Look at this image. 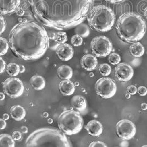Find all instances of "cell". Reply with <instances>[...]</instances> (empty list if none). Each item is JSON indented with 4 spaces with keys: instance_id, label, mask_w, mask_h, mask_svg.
Segmentation results:
<instances>
[{
    "instance_id": "6da1fadb",
    "label": "cell",
    "mask_w": 147,
    "mask_h": 147,
    "mask_svg": "<svg viewBox=\"0 0 147 147\" xmlns=\"http://www.w3.org/2000/svg\"><path fill=\"white\" fill-rule=\"evenodd\" d=\"M94 0H28L37 21L55 30L72 28L88 17Z\"/></svg>"
},
{
    "instance_id": "7a4b0ae2",
    "label": "cell",
    "mask_w": 147,
    "mask_h": 147,
    "mask_svg": "<svg viewBox=\"0 0 147 147\" xmlns=\"http://www.w3.org/2000/svg\"><path fill=\"white\" fill-rule=\"evenodd\" d=\"M9 45L17 57L24 60L41 58L49 46V38L44 27L36 22L23 21L11 30Z\"/></svg>"
},
{
    "instance_id": "3957f363",
    "label": "cell",
    "mask_w": 147,
    "mask_h": 147,
    "mask_svg": "<svg viewBox=\"0 0 147 147\" xmlns=\"http://www.w3.org/2000/svg\"><path fill=\"white\" fill-rule=\"evenodd\" d=\"M116 30L118 36L122 40L127 43H135L143 38L147 26L140 15L128 12L118 18Z\"/></svg>"
},
{
    "instance_id": "277c9868",
    "label": "cell",
    "mask_w": 147,
    "mask_h": 147,
    "mask_svg": "<svg viewBox=\"0 0 147 147\" xmlns=\"http://www.w3.org/2000/svg\"><path fill=\"white\" fill-rule=\"evenodd\" d=\"M26 147H71L64 134L55 128H42L30 134L25 143Z\"/></svg>"
},
{
    "instance_id": "5b68a950",
    "label": "cell",
    "mask_w": 147,
    "mask_h": 147,
    "mask_svg": "<svg viewBox=\"0 0 147 147\" xmlns=\"http://www.w3.org/2000/svg\"><path fill=\"white\" fill-rule=\"evenodd\" d=\"M90 27L96 31L105 33L111 30L115 22L113 11L104 5H97L92 8L88 15Z\"/></svg>"
},
{
    "instance_id": "8992f818",
    "label": "cell",
    "mask_w": 147,
    "mask_h": 147,
    "mask_svg": "<svg viewBox=\"0 0 147 147\" xmlns=\"http://www.w3.org/2000/svg\"><path fill=\"white\" fill-rule=\"evenodd\" d=\"M59 129L66 135H73L81 131L84 121L79 112L69 110L64 111L58 119Z\"/></svg>"
},
{
    "instance_id": "52a82bcc",
    "label": "cell",
    "mask_w": 147,
    "mask_h": 147,
    "mask_svg": "<svg viewBox=\"0 0 147 147\" xmlns=\"http://www.w3.org/2000/svg\"><path fill=\"white\" fill-rule=\"evenodd\" d=\"M92 53L97 57H105L112 51V44L110 39L105 36L94 38L91 43Z\"/></svg>"
},
{
    "instance_id": "ba28073f",
    "label": "cell",
    "mask_w": 147,
    "mask_h": 147,
    "mask_svg": "<svg viewBox=\"0 0 147 147\" xmlns=\"http://www.w3.org/2000/svg\"><path fill=\"white\" fill-rule=\"evenodd\" d=\"M95 90L98 95L107 99L115 95L117 91V85L111 78H102L96 82Z\"/></svg>"
},
{
    "instance_id": "9c48e42d",
    "label": "cell",
    "mask_w": 147,
    "mask_h": 147,
    "mask_svg": "<svg viewBox=\"0 0 147 147\" xmlns=\"http://www.w3.org/2000/svg\"><path fill=\"white\" fill-rule=\"evenodd\" d=\"M5 93L11 98H18L24 92V85L22 81L17 78H9L2 84Z\"/></svg>"
},
{
    "instance_id": "30bf717a",
    "label": "cell",
    "mask_w": 147,
    "mask_h": 147,
    "mask_svg": "<svg viewBox=\"0 0 147 147\" xmlns=\"http://www.w3.org/2000/svg\"><path fill=\"white\" fill-rule=\"evenodd\" d=\"M116 132L118 136L124 140L133 138L136 133V128L132 121L128 119L119 121L116 125Z\"/></svg>"
},
{
    "instance_id": "8fae6325",
    "label": "cell",
    "mask_w": 147,
    "mask_h": 147,
    "mask_svg": "<svg viewBox=\"0 0 147 147\" xmlns=\"http://www.w3.org/2000/svg\"><path fill=\"white\" fill-rule=\"evenodd\" d=\"M115 74L119 81H129L133 78L134 71L132 67L126 63L118 64L115 69Z\"/></svg>"
},
{
    "instance_id": "7c38bea8",
    "label": "cell",
    "mask_w": 147,
    "mask_h": 147,
    "mask_svg": "<svg viewBox=\"0 0 147 147\" xmlns=\"http://www.w3.org/2000/svg\"><path fill=\"white\" fill-rule=\"evenodd\" d=\"M21 0H0V15H11L17 9Z\"/></svg>"
},
{
    "instance_id": "4fadbf2b",
    "label": "cell",
    "mask_w": 147,
    "mask_h": 147,
    "mask_svg": "<svg viewBox=\"0 0 147 147\" xmlns=\"http://www.w3.org/2000/svg\"><path fill=\"white\" fill-rule=\"evenodd\" d=\"M73 48L67 43L59 44L56 48V53L59 59L62 61H69L74 55Z\"/></svg>"
},
{
    "instance_id": "5bb4252c",
    "label": "cell",
    "mask_w": 147,
    "mask_h": 147,
    "mask_svg": "<svg viewBox=\"0 0 147 147\" xmlns=\"http://www.w3.org/2000/svg\"><path fill=\"white\" fill-rule=\"evenodd\" d=\"M81 66L87 71L94 70L97 65V59L92 54L84 55L80 61Z\"/></svg>"
},
{
    "instance_id": "9a60e30c",
    "label": "cell",
    "mask_w": 147,
    "mask_h": 147,
    "mask_svg": "<svg viewBox=\"0 0 147 147\" xmlns=\"http://www.w3.org/2000/svg\"><path fill=\"white\" fill-rule=\"evenodd\" d=\"M85 128L88 134L92 136L98 137L103 132V126L97 120H92L88 122Z\"/></svg>"
},
{
    "instance_id": "2e32d148",
    "label": "cell",
    "mask_w": 147,
    "mask_h": 147,
    "mask_svg": "<svg viewBox=\"0 0 147 147\" xmlns=\"http://www.w3.org/2000/svg\"><path fill=\"white\" fill-rule=\"evenodd\" d=\"M59 89L63 95L68 96L72 95L75 91V86L72 82L69 80H64L59 84Z\"/></svg>"
},
{
    "instance_id": "e0dca14e",
    "label": "cell",
    "mask_w": 147,
    "mask_h": 147,
    "mask_svg": "<svg viewBox=\"0 0 147 147\" xmlns=\"http://www.w3.org/2000/svg\"><path fill=\"white\" fill-rule=\"evenodd\" d=\"M71 104L75 109L80 112H83L87 108L86 100L82 96H74L71 100Z\"/></svg>"
},
{
    "instance_id": "ac0fdd59",
    "label": "cell",
    "mask_w": 147,
    "mask_h": 147,
    "mask_svg": "<svg viewBox=\"0 0 147 147\" xmlns=\"http://www.w3.org/2000/svg\"><path fill=\"white\" fill-rule=\"evenodd\" d=\"M10 114L12 118L15 121H20L26 117V112L21 106L15 105L11 108Z\"/></svg>"
},
{
    "instance_id": "d6986e66",
    "label": "cell",
    "mask_w": 147,
    "mask_h": 147,
    "mask_svg": "<svg viewBox=\"0 0 147 147\" xmlns=\"http://www.w3.org/2000/svg\"><path fill=\"white\" fill-rule=\"evenodd\" d=\"M57 74L60 79L62 80H70L73 75V71L70 66L63 65L58 67Z\"/></svg>"
},
{
    "instance_id": "ffe728a7",
    "label": "cell",
    "mask_w": 147,
    "mask_h": 147,
    "mask_svg": "<svg viewBox=\"0 0 147 147\" xmlns=\"http://www.w3.org/2000/svg\"><path fill=\"white\" fill-rule=\"evenodd\" d=\"M30 83L32 88L37 91L43 90L45 86V80L40 75H34L30 80Z\"/></svg>"
},
{
    "instance_id": "44dd1931",
    "label": "cell",
    "mask_w": 147,
    "mask_h": 147,
    "mask_svg": "<svg viewBox=\"0 0 147 147\" xmlns=\"http://www.w3.org/2000/svg\"><path fill=\"white\" fill-rule=\"evenodd\" d=\"M129 51L133 57L136 58H140L143 56L145 51L143 45L137 42L131 44L129 47Z\"/></svg>"
},
{
    "instance_id": "7402d4cb",
    "label": "cell",
    "mask_w": 147,
    "mask_h": 147,
    "mask_svg": "<svg viewBox=\"0 0 147 147\" xmlns=\"http://www.w3.org/2000/svg\"><path fill=\"white\" fill-rule=\"evenodd\" d=\"M15 147V140L7 134H0V147Z\"/></svg>"
},
{
    "instance_id": "603a6c76",
    "label": "cell",
    "mask_w": 147,
    "mask_h": 147,
    "mask_svg": "<svg viewBox=\"0 0 147 147\" xmlns=\"http://www.w3.org/2000/svg\"><path fill=\"white\" fill-rule=\"evenodd\" d=\"M75 33L82 38H86L90 34V29L87 24L80 23L76 26L75 29Z\"/></svg>"
},
{
    "instance_id": "cb8c5ba5",
    "label": "cell",
    "mask_w": 147,
    "mask_h": 147,
    "mask_svg": "<svg viewBox=\"0 0 147 147\" xmlns=\"http://www.w3.org/2000/svg\"><path fill=\"white\" fill-rule=\"evenodd\" d=\"M6 71L11 76H17L20 73V65L15 63H11L6 66Z\"/></svg>"
},
{
    "instance_id": "d4e9b609",
    "label": "cell",
    "mask_w": 147,
    "mask_h": 147,
    "mask_svg": "<svg viewBox=\"0 0 147 147\" xmlns=\"http://www.w3.org/2000/svg\"><path fill=\"white\" fill-rule=\"evenodd\" d=\"M54 39L58 44H63L67 41V37L65 32H58L54 34Z\"/></svg>"
},
{
    "instance_id": "484cf974",
    "label": "cell",
    "mask_w": 147,
    "mask_h": 147,
    "mask_svg": "<svg viewBox=\"0 0 147 147\" xmlns=\"http://www.w3.org/2000/svg\"><path fill=\"white\" fill-rule=\"evenodd\" d=\"M9 43L6 38L0 37V56L5 55L9 49Z\"/></svg>"
},
{
    "instance_id": "4316f807",
    "label": "cell",
    "mask_w": 147,
    "mask_h": 147,
    "mask_svg": "<svg viewBox=\"0 0 147 147\" xmlns=\"http://www.w3.org/2000/svg\"><path fill=\"white\" fill-rule=\"evenodd\" d=\"M121 60V56L116 53H112L109 57V61L112 65L118 64Z\"/></svg>"
},
{
    "instance_id": "83f0119b",
    "label": "cell",
    "mask_w": 147,
    "mask_h": 147,
    "mask_svg": "<svg viewBox=\"0 0 147 147\" xmlns=\"http://www.w3.org/2000/svg\"><path fill=\"white\" fill-rule=\"evenodd\" d=\"M99 71L102 75L107 76L111 73V67L107 64H102L99 66Z\"/></svg>"
},
{
    "instance_id": "f1b7e54d",
    "label": "cell",
    "mask_w": 147,
    "mask_h": 147,
    "mask_svg": "<svg viewBox=\"0 0 147 147\" xmlns=\"http://www.w3.org/2000/svg\"><path fill=\"white\" fill-rule=\"evenodd\" d=\"M83 42L82 38L80 36L76 34L73 36L71 39V43L75 47H79L80 46Z\"/></svg>"
},
{
    "instance_id": "f546056e",
    "label": "cell",
    "mask_w": 147,
    "mask_h": 147,
    "mask_svg": "<svg viewBox=\"0 0 147 147\" xmlns=\"http://www.w3.org/2000/svg\"><path fill=\"white\" fill-rule=\"evenodd\" d=\"M6 28V21L5 18L0 15V35L2 34Z\"/></svg>"
},
{
    "instance_id": "4dcf8cb0",
    "label": "cell",
    "mask_w": 147,
    "mask_h": 147,
    "mask_svg": "<svg viewBox=\"0 0 147 147\" xmlns=\"http://www.w3.org/2000/svg\"><path fill=\"white\" fill-rule=\"evenodd\" d=\"M90 147H106L107 146L101 141H94L92 142L89 145Z\"/></svg>"
},
{
    "instance_id": "1f68e13d",
    "label": "cell",
    "mask_w": 147,
    "mask_h": 147,
    "mask_svg": "<svg viewBox=\"0 0 147 147\" xmlns=\"http://www.w3.org/2000/svg\"><path fill=\"white\" fill-rule=\"evenodd\" d=\"M137 92L141 96H144L147 94V88L143 86H140L137 88Z\"/></svg>"
},
{
    "instance_id": "d6a6232c",
    "label": "cell",
    "mask_w": 147,
    "mask_h": 147,
    "mask_svg": "<svg viewBox=\"0 0 147 147\" xmlns=\"http://www.w3.org/2000/svg\"><path fill=\"white\" fill-rule=\"evenodd\" d=\"M6 68V64L5 60L0 57V74L3 73Z\"/></svg>"
},
{
    "instance_id": "836d02e7",
    "label": "cell",
    "mask_w": 147,
    "mask_h": 147,
    "mask_svg": "<svg viewBox=\"0 0 147 147\" xmlns=\"http://www.w3.org/2000/svg\"><path fill=\"white\" fill-rule=\"evenodd\" d=\"M12 137L15 140H21L22 138V133L19 131H15L13 133Z\"/></svg>"
},
{
    "instance_id": "e575fe53",
    "label": "cell",
    "mask_w": 147,
    "mask_h": 147,
    "mask_svg": "<svg viewBox=\"0 0 147 147\" xmlns=\"http://www.w3.org/2000/svg\"><path fill=\"white\" fill-rule=\"evenodd\" d=\"M128 92L131 95H134L137 92V88L134 85H130L127 88Z\"/></svg>"
},
{
    "instance_id": "d590c367",
    "label": "cell",
    "mask_w": 147,
    "mask_h": 147,
    "mask_svg": "<svg viewBox=\"0 0 147 147\" xmlns=\"http://www.w3.org/2000/svg\"><path fill=\"white\" fill-rule=\"evenodd\" d=\"M7 126L6 122L3 118H0V130H3L6 128Z\"/></svg>"
},
{
    "instance_id": "8d00e7d4",
    "label": "cell",
    "mask_w": 147,
    "mask_h": 147,
    "mask_svg": "<svg viewBox=\"0 0 147 147\" xmlns=\"http://www.w3.org/2000/svg\"><path fill=\"white\" fill-rule=\"evenodd\" d=\"M105 1L111 3H117L123 2L125 1V0H105Z\"/></svg>"
},
{
    "instance_id": "74e56055",
    "label": "cell",
    "mask_w": 147,
    "mask_h": 147,
    "mask_svg": "<svg viewBox=\"0 0 147 147\" xmlns=\"http://www.w3.org/2000/svg\"><path fill=\"white\" fill-rule=\"evenodd\" d=\"M21 131L23 133H27L28 131V129L26 126H22L21 127Z\"/></svg>"
},
{
    "instance_id": "f35d334b",
    "label": "cell",
    "mask_w": 147,
    "mask_h": 147,
    "mask_svg": "<svg viewBox=\"0 0 147 147\" xmlns=\"http://www.w3.org/2000/svg\"><path fill=\"white\" fill-rule=\"evenodd\" d=\"M140 107H141V109L142 110H143L146 111L147 110V104L146 103H141V105H140Z\"/></svg>"
},
{
    "instance_id": "ab89813d",
    "label": "cell",
    "mask_w": 147,
    "mask_h": 147,
    "mask_svg": "<svg viewBox=\"0 0 147 147\" xmlns=\"http://www.w3.org/2000/svg\"><path fill=\"white\" fill-rule=\"evenodd\" d=\"M26 68L23 65H20V73H23L25 71Z\"/></svg>"
},
{
    "instance_id": "60d3db41",
    "label": "cell",
    "mask_w": 147,
    "mask_h": 147,
    "mask_svg": "<svg viewBox=\"0 0 147 147\" xmlns=\"http://www.w3.org/2000/svg\"><path fill=\"white\" fill-rule=\"evenodd\" d=\"M5 98V95L2 92H0V101H3Z\"/></svg>"
},
{
    "instance_id": "b9f144b4",
    "label": "cell",
    "mask_w": 147,
    "mask_h": 147,
    "mask_svg": "<svg viewBox=\"0 0 147 147\" xmlns=\"http://www.w3.org/2000/svg\"><path fill=\"white\" fill-rule=\"evenodd\" d=\"M9 118V115H8L7 113H4L3 115V119H5V121L8 120Z\"/></svg>"
},
{
    "instance_id": "7bdbcfd3",
    "label": "cell",
    "mask_w": 147,
    "mask_h": 147,
    "mask_svg": "<svg viewBox=\"0 0 147 147\" xmlns=\"http://www.w3.org/2000/svg\"><path fill=\"white\" fill-rule=\"evenodd\" d=\"M125 97L127 98V99H129L131 98V95L128 92L127 94H125Z\"/></svg>"
},
{
    "instance_id": "ee69618b",
    "label": "cell",
    "mask_w": 147,
    "mask_h": 147,
    "mask_svg": "<svg viewBox=\"0 0 147 147\" xmlns=\"http://www.w3.org/2000/svg\"><path fill=\"white\" fill-rule=\"evenodd\" d=\"M144 15L145 16V17L147 18V7L145 8L144 11Z\"/></svg>"
},
{
    "instance_id": "f6af8a7d",
    "label": "cell",
    "mask_w": 147,
    "mask_h": 147,
    "mask_svg": "<svg viewBox=\"0 0 147 147\" xmlns=\"http://www.w3.org/2000/svg\"><path fill=\"white\" fill-rule=\"evenodd\" d=\"M142 147H147V145H144V146H143Z\"/></svg>"
},
{
    "instance_id": "bcb514c9",
    "label": "cell",
    "mask_w": 147,
    "mask_h": 147,
    "mask_svg": "<svg viewBox=\"0 0 147 147\" xmlns=\"http://www.w3.org/2000/svg\"><path fill=\"white\" fill-rule=\"evenodd\" d=\"M146 1H147V0H146Z\"/></svg>"
}]
</instances>
